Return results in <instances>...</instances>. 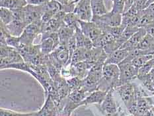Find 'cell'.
<instances>
[{
    "instance_id": "cell-1",
    "label": "cell",
    "mask_w": 154,
    "mask_h": 116,
    "mask_svg": "<svg viewBox=\"0 0 154 116\" xmlns=\"http://www.w3.org/2000/svg\"><path fill=\"white\" fill-rule=\"evenodd\" d=\"M106 59L105 58H101L95 63L90 69L88 76L82 80V88L87 94H90L99 89L100 82L103 78V68L105 64Z\"/></svg>"
},
{
    "instance_id": "cell-2",
    "label": "cell",
    "mask_w": 154,
    "mask_h": 116,
    "mask_svg": "<svg viewBox=\"0 0 154 116\" xmlns=\"http://www.w3.org/2000/svg\"><path fill=\"white\" fill-rule=\"evenodd\" d=\"M120 69L118 65L105 64L103 68V78L100 82L99 89L109 91L119 86Z\"/></svg>"
},
{
    "instance_id": "cell-3",
    "label": "cell",
    "mask_w": 154,
    "mask_h": 116,
    "mask_svg": "<svg viewBox=\"0 0 154 116\" xmlns=\"http://www.w3.org/2000/svg\"><path fill=\"white\" fill-rule=\"evenodd\" d=\"M115 90L118 93L129 114L136 116L137 114V101L133 83L128 82L119 86L115 89Z\"/></svg>"
},
{
    "instance_id": "cell-4",
    "label": "cell",
    "mask_w": 154,
    "mask_h": 116,
    "mask_svg": "<svg viewBox=\"0 0 154 116\" xmlns=\"http://www.w3.org/2000/svg\"><path fill=\"white\" fill-rule=\"evenodd\" d=\"M48 56L50 62L60 71L63 66H69V52L67 46L60 45Z\"/></svg>"
},
{
    "instance_id": "cell-5",
    "label": "cell",
    "mask_w": 154,
    "mask_h": 116,
    "mask_svg": "<svg viewBox=\"0 0 154 116\" xmlns=\"http://www.w3.org/2000/svg\"><path fill=\"white\" fill-rule=\"evenodd\" d=\"M0 51H1L0 68L2 70L9 64L25 62L17 49L15 48L8 45H0Z\"/></svg>"
},
{
    "instance_id": "cell-6",
    "label": "cell",
    "mask_w": 154,
    "mask_h": 116,
    "mask_svg": "<svg viewBox=\"0 0 154 116\" xmlns=\"http://www.w3.org/2000/svg\"><path fill=\"white\" fill-rule=\"evenodd\" d=\"M43 23L42 20H38L30 23L26 27L22 35L20 36L21 43L26 45L33 44L34 40L40 34L42 35Z\"/></svg>"
},
{
    "instance_id": "cell-7",
    "label": "cell",
    "mask_w": 154,
    "mask_h": 116,
    "mask_svg": "<svg viewBox=\"0 0 154 116\" xmlns=\"http://www.w3.org/2000/svg\"><path fill=\"white\" fill-rule=\"evenodd\" d=\"M91 21L97 25L99 28L103 27H117L122 24V14L109 11L103 15H93Z\"/></svg>"
},
{
    "instance_id": "cell-8",
    "label": "cell",
    "mask_w": 154,
    "mask_h": 116,
    "mask_svg": "<svg viewBox=\"0 0 154 116\" xmlns=\"http://www.w3.org/2000/svg\"><path fill=\"white\" fill-rule=\"evenodd\" d=\"M118 66L120 69L119 86L131 82L132 80L138 77V69L136 68L131 62L122 61Z\"/></svg>"
},
{
    "instance_id": "cell-9",
    "label": "cell",
    "mask_w": 154,
    "mask_h": 116,
    "mask_svg": "<svg viewBox=\"0 0 154 116\" xmlns=\"http://www.w3.org/2000/svg\"><path fill=\"white\" fill-rule=\"evenodd\" d=\"M79 24L82 33L91 40L94 45L103 34L102 30L93 21H84L79 20Z\"/></svg>"
},
{
    "instance_id": "cell-10",
    "label": "cell",
    "mask_w": 154,
    "mask_h": 116,
    "mask_svg": "<svg viewBox=\"0 0 154 116\" xmlns=\"http://www.w3.org/2000/svg\"><path fill=\"white\" fill-rule=\"evenodd\" d=\"M73 13L78 17L79 20L84 21H91L93 11L91 0H79L75 3Z\"/></svg>"
},
{
    "instance_id": "cell-11",
    "label": "cell",
    "mask_w": 154,
    "mask_h": 116,
    "mask_svg": "<svg viewBox=\"0 0 154 116\" xmlns=\"http://www.w3.org/2000/svg\"><path fill=\"white\" fill-rule=\"evenodd\" d=\"M24 9L25 22L28 25L32 22L41 20L45 11V4L40 5L27 4L24 7Z\"/></svg>"
},
{
    "instance_id": "cell-12",
    "label": "cell",
    "mask_w": 154,
    "mask_h": 116,
    "mask_svg": "<svg viewBox=\"0 0 154 116\" xmlns=\"http://www.w3.org/2000/svg\"><path fill=\"white\" fill-rule=\"evenodd\" d=\"M17 51L21 55L24 61L28 64H30L33 61V59L41 53L40 44L26 45L21 43L17 49Z\"/></svg>"
},
{
    "instance_id": "cell-13",
    "label": "cell",
    "mask_w": 154,
    "mask_h": 116,
    "mask_svg": "<svg viewBox=\"0 0 154 116\" xmlns=\"http://www.w3.org/2000/svg\"><path fill=\"white\" fill-rule=\"evenodd\" d=\"M114 91L115 89H110L107 93L102 104L99 105V109L103 113L104 116H109L119 111V108L113 96Z\"/></svg>"
},
{
    "instance_id": "cell-14",
    "label": "cell",
    "mask_w": 154,
    "mask_h": 116,
    "mask_svg": "<svg viewBox=\"0 0 154 116\" xmlns=\"http://www.w3.org/2000/svg\"><path fill=\"white\" fill-rule=\"evenodd\" d=\"M59 109L50 96H46V99L42 108L36 111V116H58Z\"/></svg>"
},
{
    "instance_id": "cell-15",
    "label": "cell",
    "mask_w": 154,
    "mask_h": 116,
    "mask_svg": "<svg viewBox=\"0 0 154 116\" xmlns=\"http://www.w3.org/2000/svg\"><path fill=\"white\" fill-rule=\"evenodd\" d=\"M109 91H104L101 89H97L91 93H90L89 95L83 99V100L80 103L79 106L81 105H87L89 104H97L100 105L102 104V102L105 99L106 96Z\"/></svg>"
},
{
    "instance_id": "cell-16",
    "label": "cell",
    "mask_w": 154,
    "mask_h": 116,
    "mask_svg": "<svg viewBox=\"0 0 154 116\" xmlns=\"http://www.w3.org/2000/svg\"><path fill=\"white\" fill-rule=\"evenodd\" d=\"M146 34L147 32L144 27L140 28L135 34H134L128 41L124 43L120 49H126L129 51L136 49Z\"/></svg>"
},
{
    "instance_id": "cell-17",
    "label": "cell",
    "mask_w": 154,
    "mask_h": 116,
    "mask_svg": "<svg viewBox=\"0 0 154 116\" xmlns=\"http://www.w3.org/2000/svg\"><path fill=\"white\" fill-rule=\"evenodd\" d=\"M130 51H129L128 49H118L117 51L108 55L105 64H114L119 65L128 56Z\"/></svg>"
},
{
    "instance_id": "cell-18",
    "label": "cell",
    "mask_w": 154,
    "mask_h": 116,
    "mask_svg": "<svg viewBox=\"0 0 154 116\" xmlns=\"http://www.w3.org/2000/svg\"><path fill=\"white\" fill-rule=\"evenodd\" d=\"M137 114L136 116H143L153 106L152 97H143L136 99Z\"/></svg>"
},
{
    "instance_id": "cell-19",
    "label": "cell",
    "mask_w": 154,
    "mask_h": 116,
    "mask_svg": "<svg viewBox=\"0 0 154 116\" xmlns=\"http://www.w3.org/2000/svg\"><path fill=\"white\" fill-rule=\"evenodd\" d=\"M75 36L76 39L77 48L91 49L93 47H94V45H93L91 40L83 34L79 27L75 30Z\"/></svg>"
},
{
    "instance_id": "cell-20",
    "label": "cell",
    "mask_w": 154,
    "mask_h": 116,
    "mask_svg": "<svg viewBox=\"0 0 154 116\" xmlns=\"http://www.w3.org/2000/svg\"><path fill=\"white\" fill-rule=\"evenodd\" d=\"M27 25L25 22L20 21V20L14 19L9 24L6 25L9 34L12 36H20L24 31Z\"/></svg>"
},
{
    "instance_id": "cell-21",
    "label": "cell",
    "mask_w": 154,
    "mask_h": 116,
    "mask_svg": "<svg viewBox=\"0 0 154 116\" xmlns=\"http://www.w3.org/2000/svg\"><path fill=\"white\" fill-rule=\"evenodd\" d=\"M93 65L94 64L92 63L85 61L78 62L77 64L72 66H73V68L75 70L76 76L81 79H83L88 76L89 71L93 67Z\"/></svg>"
},
{
    "instance_id": "cell-22",
    "label": "cell",
    "mask_w": 154,
    "mask_h": 116,
    "mask_svg": "<svg viewBox=\"0 0 154 116\" xmlns=\"http://www.w3.org/2000/svg\"><path fill=\"white\" fill-rule=\"evenodd\" d=\"M75 30L64 25L58 31V36L60 39V45L67 46L69 40L75 35Z\"/></svg>"
},
{
    "instance_id": "cell-23",
    "label": "cell",
    "mask_w": 154,
    "mask_h": 116,
    "mask_svg": "<svg viewBox=\"0 0 154 116\" xmlns=\"http://www.w3.org/2000/svg\"><path fill=\"white\" fill-rule=\"evenodd\" d=\"M86 94L87 93L81 86L79 88L69 91L68 98L74 103V104L78 105L79 107L80 103L88 96H86Z\"/></svg>"
},
{
    "instance_id": "cell-24",
    "label": "cell",
    "mask_w": 154,
    "mask_h": 116,
    "mask_svg": "<svg viewBox=\"0 0 154 116\" xmlns=\"http://www.w3.org/2000/svg\"><path fill=\"white\" fill-rule=\"evenodd\" d=\"M40 46H41V51L42 54L45 56L49 55L56 49L54 41L51 36L41 39Z\"/></svg>"
},
{
    "instance_id": "cell-25",
    "label": "cell",
    "mask_w": 154,
    "mask_h": 116,
    "mask_svg": "<svg viewBox=\"0 0 154 116\" xmlns=\"http://www.w3.org/2000/svg\"><path fill=\"white\" fill-rule=\"evenodd\" d=\"M91 5L93 15L100 16L109 12L105 4V0H91Z\"/></svg>"
},
{
    "instance_id": "cell-26",
    "label": "cell",
    "mask_w": 154,
    "mask_h": 116,
    "mask_svg": "<svg viewBox=\"0 0 154 116\" xmlns=\"http://www.w3.org/2000/svg\"><path fill=\"white\" fill-rule=\"evenodd\" d=\"M137 49H139L143 51H148L153 52L154 54V39L152 36L147 34L144 36V37L137 46Z\"/></svg>"
},
{
    "instance_id": "cell-27",
    "label": "cell",
    "mask_w": 154,
    "mask_h": 116,
    "mask_svg": "<svg viewBox=\"0 0 154 116\" xmlns=\"http://www.w3.org/2000/svg\"><path fill=\"white\" fill-rule=\"evenodd\" d=\"M1 7L9 9L24 8L28 4L26 0H0Z\"/></svg>"
},
{
    "instance_id": "cell-28",
    "label": "cell",
    "mask_w": 154,
    "mask_h": 116,
    "mask_svg": "<svg viewBox=\"0 0 154 116\" xmlns=\"http://www.w3.org/2000/svg\"><path fill=\"white\" fill-rule=\"evenodd\" d=\"M79 19L78 17L73 12L66 13L64 17H63V22L65 25L75 30L79 27Z\"/></svg>"
},
{
    "instance_id": "cell-29",
    "label": "cell",
    "mask_w": 154,
    "mask_h": 116,
    "mask_svg": "<svg viewBox=\"0 0 154 116\" xmlns=\"http://www.w3.org/2000/svg\"><path fill=\"white\" fill-rule=\"evenodd\" d=\"M0 18H1V22L5 25L9 24L14 20V15H13V11L5 8L1 7L0 9Z\"/></svg>"
},
{
    "instance_id": "cell-30",
    "label": "cell",
    "mask_w": 154,
    "mask_h": 116,
    "mask_svg": "<svg viewBox=\"0 0 154 116\" xmlns=\"http://www.w3.org/2000/svg\"><path fill=\"white\" fill-rule=\"evenodd\" d=\"M140 28L138 27L133 26V25H128L126 27V28L124 30L123 33H122L121 36L119 37L120 41H121L123 44L126 42L131 37V36L135 34V33L138 31Z\"/></svg>"
},
{
    "instance_id": "cell-31",
    "label": "cell",
    "mask_w": 154,
    "mask_h": 116,
    "mask_svg": "<svg viewBox=\"0 0 154 116\" xmlns=\"http://www.w3.org/2000/svg\"><path fill=\"white\" fill-rule=\"evenodd\" d=\"M85 52L86 49L84 48H77L74 51L72 57L71 64L74 65L78 62L85 61Z\"/></svg>"
},
{
    "instance_id": "cell-32",
    "label": "cell",
    "mask_w": 154,
    "mask_h": 116,
    "mask_svg": "<svg viewBox=\"0 0 154 116\" xmlns=\"http://www.w3.org/2000/svg\"><path fill=\"white\" fill-rule=\"evenodd\" d=\"M153 67H154V60L152 58L151 60H149L148 62H147L144 65L142 66V67L138 70V74L137 78L140 80V79L145 77L146 75H148L149 74Z\"/></svg>"
},
{
    "instance_id": "cell-33",
    "label": "cell",
    "mask_w": 154,
    "mask_h": 116,
    "mask_svg": "<svg viewBox=\"0 0 154 116\" xmlns=\"http://www.w3.org/2000/svg\"><path fill=\"white\" fill-rule=\"evenodd\" d=\"M153 55L140 56H138V57L134 58L131 61V63L136 68H138L139 70L142 66L144 65L147 62H148L149 60H151L153 58Z\"/></svg>"
},
{
    "instance_id": "cell-34",
    "label": "cell",
    "mask_w": 154,
    "mask_h": 116,
    "mask_svg": "<svg viewBox=\"0 0 154 116\" xmlns=\"http://www.w3.org/2000/svg\"><path fill=\"white\" fill-rule=\"evenodd\" d=\"M0 116H36V112L32 113H19L5 108H1L0 109Z\"/></svg>"
},
{
    "instance_id": "cell-35",
    "label": "cell",
    "mask_w": 154,
    "mask_h": 116,
    "mask_svg": "<svg viewBox=\"0 0 154 116\" xmlns=\"http://www.w3.org/2000/svg\"><path fill=\"white\" fill-rule=\"evenodd\" d=\"M111 1L112 2V7L110 11L122 14L125 11V0H111Z\"/></svg>"
},
{
    "instance_id": "cell-36",
    "label": "cell",
    "mask_w": 154,
    "mask_h": 116,
    "mask_svg": "<svg viewBox=\"0 0 154 116\" xmlns=\"http://www.w3.org/2000/svg\"><path fill=\"white\" fill-rule=\"evenodd\" d=\"M82 80L83 79L79 78L78 76L67 79V82H68V84L69 86V91L73 90V89H78L81 87Z\"/></svg>"
},
{
    "instance_id": "cell-37",
    "label": "cell",
    "mask_w": 154,
    "mask_h": 116,
    "mask_svg": "<svg viewBox=\"0 0 154 116\" xmlns=\"http://www.w3.org/2000/svg\"><path fill=\"white\" fill-rule=\"evenodd\" d=\"M6 45L17 49L20 45H21L20 36H15L11 35H9L6 39Z\"/></svg>"
},
{
    "instance_id": "cell-38",
    "label": "cell",
    "mask_w": 154,
    "mask_h": 116,
    "mask_svg": "<svg viewBox=\"0 0 154 116\" xmlns=\"http://www.w3.org/2000/svg\"><path fill=\"white\" fill-rule=\"evenodd\" d=\"M48 1L49 0H26L28 4L36 5H44L45 3H47Z\"/></svg>"
},
{
    "instance_id": "cell-39",
    "label": "cell",
    "mask_w": 154,
    "mask_h": 116,
    "mask_svg": "<svg viewBox=\"0 0 154 116\" xmlns=\"http://www.w3.org/2000/svg\"><path fill=\"white\" fill-rule=\"evenodd\" d=\"M144 28L147 33L152 36L154 39V23H152L151 24L146 26Z\"/></svg>"
},
{
    "instance_id": "cell-40",
    "label": "cell",
    "mask_w": 154,
    "mask_h": 116,
    "mask_svg": "<svg viewBox=\"0 0 154 116\" xmlns=\"http://www.w3.org/2000/svg\"><path fill=\"white\" fill-rule=\"evenodd\" d=\"M146 13L154 17V2L149 4L146 9H143Z\"/></svg>"
},
{
    "instance_id": "cell-41",
    "label": "cell",
    "mask_w": 154,
    "mask_h": 116,
    "mask_svg": "<svg viewBox=\"0 0 154 116\" xmlns=\"http://www.w3.org/2000/svg\"><path fill=\"white\" fill-rule=\"evenodd\" d=\"M56 1L60 2V3H62V4L63 5H67V4H68L69 3L72 2L71 0H56Z\"/></svg>"
},
{
    "instance_id": "cell-42",
    "label": "cell",
    "mask_w": 154,
    "mask_h": 116,
    "mask_svg": "<svg viewBox=\"0 0 154 116\" xmlns=\"http://www.w3.org/2000/svg\"><path fill=\"white\" fill-rule=\"evenodd\" d=\"M143 116H154V113L152 109H150L149 110L147 111L146 114L143 115Z\"/></svg>"
},
{
    "instance_id": "cell-43",
    "label": "cell",
    "mask_w": 154,
    "mask_h": 116,
    "mask_svg": "<svg viewBox=\"0 0 154 116\" xmlns=\"http://www.w3.org/2000/svg\"><path fill=\"white\" fill-rule=\"evenodd\" d=\"M152 86H153V88L154 89V78L152 80Z\"/></svg>"
},
{
    "instance_id": "cell-44",
    "label": "cell",
    "mask_w": 154,
    "mask_h": 116,
    "mask_svg": "<svg viewBox=\"0 0 154 116\" xmlns=\"http://www.w3.org/2000/svg\"><path fill=\"white\" fill-rule=\"evenodd\" d=\"M76 1H77V0H71V2H73V3H76Z\"/></svg>"
},
{
    "instance_id": "cell-45",
    "label": "cell",
    "mask_w": 154,
    "mask_h": 116,
    "mask_svg": "<svg viewBox=\"0 0 154 116\" xmlns=\"http://www.w3.org/2000/svg\"><path fill=\"white\" fill-rule=\"evenodd\" d=\"M79 0H77V1H76V3L78 2H79Z\"/></svg>"
},
{
    "instance_id": "cell-46",
    "label": "cell",
    "mask_w": 154,
    "mask_h": 116,
    "mask_svg": "<svg viewBox=\"0 0 154 116\" xmlns=\"http://www.w3.org/2000/svg\"><path fill=\"white\" fill-rule=\"evenodd\" d=\"M153 60H154V55H153Z\"/></svg>"
},
{
    "instance_id": "cell-47",
    "label": "cell",
    "mask_w": 154,
    "mask_h": 116,
    "mask_svg": "<svg viewBox=\"0 0 154 116\" xmlns=\"http://www.w3.org/2000/svg\"><path fill=\"white\" fill-rule=\"evenodd\" d=\"M153 98H154V94H153Z\"/></svg>"
}]
</instances>
